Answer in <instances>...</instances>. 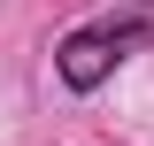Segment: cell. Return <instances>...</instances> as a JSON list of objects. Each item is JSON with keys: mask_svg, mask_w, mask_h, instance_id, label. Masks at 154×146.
<instances>
[{"mask_svg": "<svg viewBox=\"0 0 154 146\" xmlns=\"http://www.w3.org/2000/svg\"><path fill=\"white\" fill-rule=\"evenodd\" d=\"M146 38H154V0H146V8H131V16H116V23L69 31V38L54 46V69H62V85H69V92H93V85H108L116 62L131 54V46H146Z\"/></svg>", "mask_w": 154, "mask_h": 146, "instance_id": "cell-1", "label": "cell"}]
</instances>
